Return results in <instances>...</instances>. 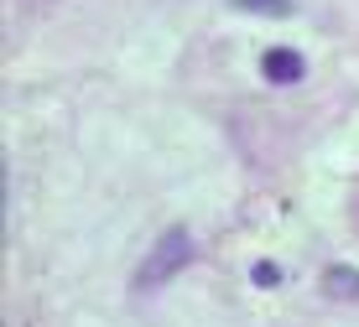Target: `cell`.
Returning a JSON list of instances; mask_svg holds the SVG:
<instances>
[{
    "label": "cell",
    "mask_w": 359,
    "mask_h": 327,
    "mask_svg": "<svg viewBox=\"0 0 359 327\" xmlns=\"http://www.w3.org/2000/svg\"><path fill=\"white\" fill-rule=\"evenodd\" d=\"M188 260H193V239L182 234V229L162 234V239H156V249L146 255V265L135 270V291H156V286H167L172 275L188 265Z\"/></svg>",
    "instance_id": "obj_1"
},
{
    "label": "cell",
    "mask_w": 359,
    "mask_h": 327,
    "mask_svg": "<svg viewBox=\"0 0 359 327\" xmlns=\"http://www.w3.org/2000/svg\"><path fill=\"white\" fill-rule=\"evenodd\" d=\"M261 73L271 83H297V78H302V57H297L292 47H271L266 62H261Z\"/></svg>",
    "instance_id": "obj_2"
},
{
    "label": "cell",
    "mask_w": 359,
    "mask_h": 327,
    "mask_svg": "<svg viewBox=\"0 0 359 327\" xmlns=\"http://www.w3.org/2000/svg\"><path fill=\"white\" fill-rule=\"evenodd\" d=\"M323 291H328L333 301H359V270L328 265V270H323Z\"/></svg>",
    "instance_id": "obj_3"
},
{
    "label": "cell",
    "mask_w": 359,
    "mask_h": 327,
    "mask_svg": "<svg viewBox=\"0 0 359 327\" xmlns=\"http://www.w3.org/2000/svg\"><path fill=\"white\" fill-rule=\"evenodd\" d=\"M240 11H261V16H292V0H234Z\"/></svg>",
    "instance_id": "obj_4"
}]
</instances>
